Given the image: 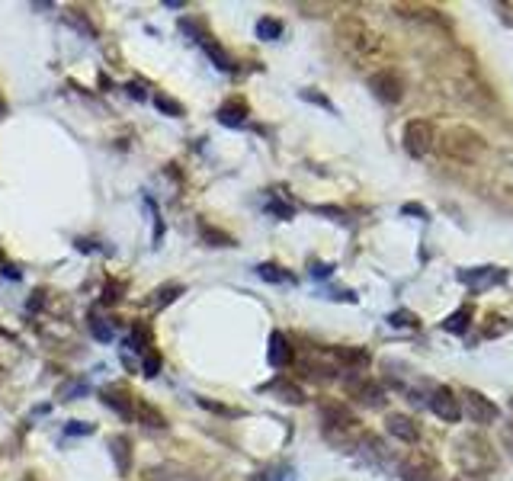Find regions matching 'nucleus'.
I'll list each match as a JSON object with an SVG mask.
<instances>
[{"label": "nucleus", "instance_id": "f257e3e1", "mask_svg": "<svg viewBox=\"0 0 513 481\" xmlns=\"http://www.w3.org/2000/svg\"><path fill=\"white\" fill-rule=\"evenodd\" d=\"M440 151L446 154V157H452V160L472 164V160H478L481 154L487 151V141H484V135H478L475 128H468V125H452V128H446V132H442Z\"/></svg>", "mask_w": 513, "mask_h": 481}, {"label": "nucleus", "instance_id": "f03ea898", "mask_svg": "<svg viewBox=\"0 0 513 481\" xmlns=\"http://www.w3.org/2000/svg\"><path fill=\"white\" fill-rule=\"evenodd\" d=\"M455 459H459V465L468 475H484L497 465V455H494L491 443L478 433H462L455 440Z\"/></svg>", "mask_w": 513, "mask_h": 481}, {"label": "nucleus", "instance_id": "7ed1b4c3", "mask_svg": "<svg viewBox=\"0 0 513 481\" xmlns=\"http://www.w3.org/2000/svg\"><path fill=\"white\" fill-rule=\"evenodd\" d=\"M436 145V132L427 119H410L404 125V151L410 154L414 160H423Z\"/></svg>", "mask_w": 513, "mask_h": 481}, {"label": "nucleus", "instance_id": "20e7f679", "mask_svg": "<svg viewBox=\"0 0 513 481\" xmlns=\"http://www.w3.org/2000/svg\"><path fill=\"white\" fill-rule=\"evenodd\" d=\"M462 414H468V420L478 423V427H491V423L500 420V408L491 401L487 395H481V391L475 388H465L462 391Z\"/></svg>", "mask_w": 513, "mask_h": 481}, {"label": "nucleus", "instance_id": "39448f33", "mask_svg": "<svg viewBox=\"0 0 513 481\" xmlns=\"http://www.w3.org/2000/svg\"><path fill=\"white\" fill-rule=\"evenodd\" d=\"M343 388H346V395H350L353 401H359L363 408H382L385 404L382 385H375V378L363 376V372H350V376L343 378Z\"/></svg>", "mask_w": 513, "mask_h": 481}, {"label": "nucleus", "instance_id": "423d86ee", "mask_svg": "<svg viewBox=\"0 0 513 481\" xmlns=\"http://www.w3.org/2000/svg\"><path fill=\"white\" fill-rule=\"evenodd\" d=\"M369 90L385 103V106H395V103L404 100V81H401V74L391 71V68L375 71V74L369 77Z\"/></svg>", "mask_w": 513, "mask_h": 481}, {"label": "nucleus", "instance_id": "0eeeda50", "mask_svg": "<svg viewBox=\"0 0 513 481\" xmlns=\"http://www.w3.org/2000/svg\"><path fill=\"white\" fill-rule=\"evenodd\" d=\"M507 276H510V269H500V267H468V269H459L455 279L462 286H468L472 292H484V289L507 282Z\"/></svg>", "mask_w": 513, "mask_h": 481}, {"label": "nucleus", "instance_id": "6e6552de", "mask_svg": "<svg viewBox=\"0 0 513 481\" xmlns=\"http://www.w3.org/2000/svg\"><path fill=\"white\" fill-rule=\"evenodd\" d=\"M427 404H430V410H433L440 420H446V423L462 420V398L455 395L449 385H436V388L430 391Z\"/></svg>", "mask_w": 513, "mask_h": 481}, {"label": "nucleus", "instance_id": "1a4fd4ad", "mask_svg": "<svg viewBox=\"0 0 513 481\" xmlns=\"http://www.w3.org/2000/svg\"><path fill=\"white\" fill-rule=\"evenodd\" d=\"M340 36H346V42H350L359 55H375V51L382 48L378 32H372L369 26L359 23V19H343V23H340Z\"/></svg>", "mask_w": 513, "mask_h": 481}, {"label": "nucleus", "instance_id": "9d476101", "mask_svg": "<svg viewBox=\"0 0 513 481\" xmlns=\"http://www.w3.org/2000/svg\"><path fill=\"white\" fill-rule=\"evenodd\" d=\"M395 472H398V478H404V481H433L436 462L423 452H408L395 462Z\"/></svg>", "mask_w": 513, "mask_h": 481}, {"label": "nucleus", "instance_id": "9b49d317", "mask_svg": "<svg viewBox=\"0 0 513 481\" xmlns=\"http://www.w3.org/2000/svg\"><path fill=\"white\" fill-rule=\"evenodd\" d=\"M356 449L372 462V465H378V468H395V455H391V449L385 446L382 436H375V433H363V440H359V446H356Z\"/></svg>", "mask_w": 513, "mask_h": 481}, {"label": "nucleus", "instance_id": "f8f14e48", "mask_svg": "<svg viewBox=\"0 0 513 481\" xmlns=\"http://www.w3.org/2000/svg\"><path fill=\"white\" fill-rule=\"evenodd\" d=\"M103 404L113 408L122 420H132L135 417V398L125 385H109V388H103Z\"/></svg>", "mask_w": 513, "mask_h": 481}, {"label": "nucleus", "instance_id": "ddd939ff", "mask_svg": "<svg viewBox=\"0 0 513 481\" xmlns=\"http://www.w3.org/2000/svg\"><path fill=\"white\" fill-rule=\"evenodd\" d=\"M331 359L346 372H366L369 369V353L359 350V346H333Z\"/></svg>", "mask_w": 513, "mask_h": 481}, {"label": "nucleus", "instance_id": "4468645a", "mask_svg": "<svg viewBox=\"0 0 513 481\" xmlns=\"http://www.w3.org/2000/svg\"><path fill=\"white\" fill-rule=\"evenodd\" d=\"M385 430H388L395 440H401L404 446H414V443L420 440V427H417L408 414H388L385 417Z\"/></svg>", "mask_w": 513, "mask_h": 481}, {"label": "nucleus", "instance_id": "2eb2a0df", "mask_svg": "<svg viewBox=\"0 0 513 481\" xmlns=\"http://www.w3.org/2000/svg\"><path fill=\"white\" fill-rule=\"evenodd\" d=\"M266 359H269V366H273V369H286V366H292L295 353H292V346H289V340H286V333H282V331L269 333Z\"/></svg>", "mask_w": 513, "mask_h": 481}, {"label": "nucleus", "instance_id": "dca6fc26", "mask_svg": "<svg viewBox=\"0 0 513 481\" xmlns=\"http://www.w3.org/2000/svg\"><path fill=\"white\" fill-rule=\"evenodd\" d=\"M215 115H218V122H222V125L237 128V125H244V122H247L250 106H247V100H244V96H231L228 103H222V106H218Z\"/></svg>", "mask_w": 513, "mask_h": 481}, {"label": "nucleus", "instance_id": "f3484780", "mask_svg": "<svg viewBox=\"0 0 513 481\" xmlns=\"http://www.w3.org/2000/svg\"><path fill=\"white\" fill-rule=\"evenodd\" d=\"M301 372H305L311 382H333L340 366L333 363V359H301Z\"/></svg>", "mask_w": 513, "mask_h": 481}, {"label": "nucleus", "instance_id": "a211bd4d", "mask_svg": "<svg viewBox=\"0 0 513 481\" xmlns=\"http://www.w3.org/2000/svg\"><path fill=\"white\" fill-rule=\"evenodd\" d=\"M260 391H273V395H279V401H286V404H301L305 401V391H301L295 382H289V378H273V382L263 385Z\"/></svg>", "mask_w": 513, "mask_h": 481}, {"label": "nucleus", "instance_id": "6ab92c4d", "mask_svg": "<svg viewBox=\"0 0 513 481\" xmlns=\"http://www.w3.org/2000/svg\"><path fill=\"white\" fill-rule=\"evenodd\" d=\"M472 318H475L472 305H462V308H455V311L449 314L446 321H442V331H449V333H465L468 327H472Z\"/></svg>", "mask_w": 513, "mask_h": 481}, {"label": "nucleus", "instance_id": "aec40b11", "mask_svg": "<svg viewBox=\"0 0 513 481\" xmlns=\"http://www.w3.org/2000/svg\"><path fill=\"white\" fill-rule=\"evenodd\" d=\"M135 417H138L145 427H154V430H164L167 427V417L160 414L157 408H151L147 401H135Z\"/></svg>", "mask_w": 513, "mask_h": 481}, {"label": "nucleus", "instance_id": "412c9836", "mask_svg": "<svg viewBox=\"0 0 513 481\" xmlns=\"http://www.w3.org/2000/svg\"><path fill=\"white\" fill-rule=\"evenodd\" d=\"M202 48H205V55H209L212 61H215V68H218V71H234V68H237V64L231 61V55H228V51H224L218 42H212L209 36L202 38Z\"/></svg>", "mask_w": 513, "mask_h": 481}, {"label": "nucleus", "instance_id": "4be33fe9", "mask_svg": "<svg viewBox=\"0 0 513 481\" xmlns=\"http://www.w3.org/2000/svg\"><path fill=\"white\" fill-rule=\"evenodd\" d=\"M256 273H260V279L279 282V286H286V282H295V276L289 273V269H282L279 263H260V267H256Z\"/></svg>", "mask_w": 513, "mask_h": 481}, {"label": "nucleus", "instance_id": "5701e85b", "mask_svg": "<svg viewBox=\"0 0 513 481\" xmlns=\"http://www.w3.org/2000/svg\"><path fill=\"white\" fill-rule=\"evenodd\" d=\"M395 10H398V16H417V19H423V23L442 26L440 10H433V6H395Z\"/></svg>", "mask_w": 513, "mask_h": 481}, {"label": "nucleus", "instance_id": "b1692460", "mask_svg": "<svg viewBox=\"0 0 513 481\" xmlns=\"http://www.w3.org/2000/svg\"><path fill=\"white\" fill-rule=\"evenodd\" d=\"M199 231H202V241L205 244H212V247H234V237L231 234H224V231H218V228H212V224H199Z\"/></svg>", "mask_w": 513, "mask_h": 481}, {"label": "nucleus", "instance_id": "393cba45", "mask_svg": "<svg viewBox=\"0 0 513 481\" xmlns=\"http://www.w3.org/2000/svg\"><path fill=\"white\" fill-rule=\"evenodd\" d=\"M180 295H183V286H177V282H170V286H160V289H154V299H151V305L154 308H167L170 301H177Z\"/></svg>", "mask_w": 513, "mask_h": 481}, {"label": "nucleus", "instance_id": "a878e982", "mask_svg": "<svg viewBox=\"0 0 513 481\" xmlns=\"http://www.w3.org/2000/svg\"><path fill=\"white\" fill-rule=\"evenodd\" d=\"M109 452H113L119 472H128V436H113L109 440Z\"/></svg>", "mask_w": 513, "mask_h": 481}, {"label": "nucleus", "instance_id": "bb28decb", "mask_svg": "<svg viewBox=\"0 0 513 481\" xmlns=\"http://www.w3.org/2000/svg\"><path fill=\"white\" fill-rule=\"evenodd\" d=\"M388 324L391 327H404V331H417V327H420V318H417L414 311H408V308H398V311L388 314Z\"/></svg>", "mask_w": 513, "mask_h": 481}, {"label": "nucleus", "instance_id": "cd10ccee", "mask_svg": "<svg viewBox=\"0 0 513 481\" xmlns=\"http://www.w3.org/2000/svg\"><path fill=\"white\" fill-rule=\"evenodd\" d=\"M256 36H260L263 42H273V38L282 36V23L279 19H273V16H263L260 23H256Z\"/></svg>", "mask_w": 513, "mask_h": 481}, {"label": "nucleus", "instance_id": "c85d7f7f", "mask_svg": "<svg viewBox=\"0 0 513 481\" xmlns=\"http://www.w3.org/2000/svg\"><path fill=\"white\" fill-rule=\"evenodd\" d=\"M491 324H484V331H481V337H500V333H507V331H513V321L510 318H500V314H491Z\"/></svg>", "mask_w": 513, "mask_h": 481}, {"label": "nucleus", "instance_id": "c756f323", "mask_svg": "<svg viewBox=\"0 0 513 481\" xmlns=\"http://www.w3.org/2000/svg\"><path fill=\"white\" fill-rule=\"evenodd\" d=\"M128 346H132V350H138L141 356H145V353L151 350V333H147V327H145V324H135L132 337H128Z\"/></svg>", "mask_w": 513, "mask_h": 481}, {"label": "nucleus", "instance_id": "7c9ffc66", "mask_svg": "<svg viewBox=\"0 0 513 481\" xmlns=\"http://www.w3.org/2000/svg\"><path fill=\"white\" fill-rule=\"evenodd\" d=\"M154 106H157L160 113L173 115V119H180V115H183V106H180L173 96H167V93H157V96H154Z\"/></svg>", "mask_w": 513, "mask_h": 481}, {"label": "nucleus", "instance_id": "2f4dec72", "mask_svg": "<svg viewBox=\"0 0 513 481\" xmlns=\"http://www.w3.org/2000/svg\"><path fill=\"white\" fill-rule=\"evenodd\" d=\"M141 372H145L147 378H154L160 372V353L157 350H147L145 359H141Z\"/></svg>", "mask_w": 513, "mask_h": 481}, {"label": "nucleus", "instance_id": "473e14b6", "mask_svg": "<svg viewBox=\"0 0 513 481\" xmlns=\"http://www.w3.org/2000/svg\"><path fill=\"white\" fill-rule=\"evenodd\" d=\"M301 100H308V103H314V106H321V109H327V113H337L333 109V103L327 100L324 93H314V90H301Z\"/></svg>", "mask_w": 513, "mask_h": 481}, {"label": "nucleus", "instance_id": "72a5a7b5", "mask_svg": "<svg viewBox=\"0 0 513 481\" xmlns=\"http://www.w3.org/2000/svg\"><path fill=\"white\" fill-rule=\"evenodd\" d=\"M199 404H202L205 410H215V414H224V417H237V414H241V410H237V408H228V404L209 401V398H199Z\"/></svg>", "mask_w": 513, "mask_h": 481}, {"label": "nucleus", "instance_id": "f704fd0d", "mask_svg": "<svg viewBox=\"0 0 513 481\" xmlns=\"http://www.w3.org/2000/svg\"><path fill=\"white\" fill-rule=\"evenodd\" d=\"M266 212H273L276 218H292V215H295V209H292V205H289V202H279V199H276V196L269 199Z\"/></svg>", "mask_w": 513, "mask_h": 481}, {"label": "nucleus", "instance_id": "c9c22d12", "mask_svg": "<svg viewBox=\"0 0 513 481\" xmlns=\"http://www.w3.org/2000/svg\"><path fill=\"white\" fill-rule=\"evenodd\" d=\"M83 391H87V382H71L64 388H58V398L61 401H74V395H83Z\"/></svg>", "mask_w": 513, "mask_h": 481}, {"label": "nucleus", "instance_id": "e433bc0d", "mask_svg": "<svg viewBox=\"0 0 513 481\" xmlns=\"http://www.w3.org/2000/svg\"><path fill=\"white\" fill-rule=\"evenodd\" d=\"M90 331H93L96 340H103V343H106V340H113V327H103L100 318H90Z\"/></svg>", "mask_w": 513, "mask_h": 481}, {"label": "nucleus", "instance_id": "4c0bfd02", "mask_svg": "<svg viewBox=\"0 0 513 481\" xmlns=\"http://www.w3.org/2000/svg\"><path fill=\"white\" fill-rule=\"evenodd\" d=\"M401 215H414V218H430V212L423 209L420 202H408V205H401Z\"/></svg>", "mask_w": 513, "mask_h": 481}, {"label": "nucleus", "instance_id": "58836bf2", "mask_svg": "<svg viewBox=\"0 0 513 481\" xmlns=\"http://www.w3.org/2000/svg\"><path fill=\"white\" fill-rule=\"evenodd\" d=\"M333 273V263H311V276L314 279H327Z\"/></svg>", "mask_w": 513, "mask_h": 481}, {"label": "nucleus", "instance_id": "ea45409f", "mask_svg": "<svg viewBox=\"0 0 513 481\" xmlns=\"http://www.w3.org/2000/svg\"><path fill=\"white\" fill-rule=\"evenodd\" d=\"M119 282H106V289H103V301H119Z\"/></svg>", "mask_w": 513, "mask_h": 481}, {"label": "nucleus", "instance_id": "a19ab883", "mask_svg": "<svg viewBox=\"0 0 513 481\" xmlns=\"http://www.w3.org/2000/svg\"><path fill=\"white\" fill-rule=\"evenodd\" d=\"M314 212H318V215H333L337 222H343V209H333V205H318Z\"/></svg>", "mask_w": 513, "mask_h": 481}, {"label": "nucleus", "instance_id": "79ce46f5", "mask_svg": "<svg viewBox=\"0 0 513 481\" xmlns=\"http://www.w3.org/2000/svg\"><path fill=\"white\" fill-rule=\"evenodd\" d=\"M68 433H93V423H81V420H71Z\"/></svg>", "mask_w": 513, "mask_h": 481}, {"label": "nucleus", "instance_id": "37998d69", "mask_svg": "<svg viewBox=\"0 0 513 481\" xmlns=\"http://www.w3.org/2000/svg\"><path fill=\"white\" fill-rule=\"evenodd\" d=\"M500 440H504V446H507V452L513 455V423H504V436H500Z\"/></svg>", "mask_w": 513, "mask_h": 481}, {"label": "nucleus", "instance_id": "c03bdc74", "mask_svg": "<svg viewBox=\"0 0 513 481\" xmlns=\"http://www.w3.org/2000/svg\"><path fill=\"white\" fill-rule=\"evenodd\" d=\"M286 475H279V472H260V475H254V481H282Z\"/></svg>", "mask_w": 513, "mask_h": 481}, {"label": "nucleus", "instance_id": "a18cd8bd", "mask_svg": "<svg viewBox=\"0 0 513 481\" xmlns=\"http://www.w3.org/2000/svg\"><path fill=\"white\" fill-rule=\"evenodd\" d=\"M125 90H128V96H135V100H145V90H141V83H135V81H132Z\"/></svg>", "mask_w": 513, "mask_h": 481}, {"label": "nucleus", "instance_id": "49530a36", "mask_svg": "<svg viewBox=\"0 0 513 481\" xmlns=\"http://www.w3.org/2000/svg\"><path fill=\"white\" fill-rule=\"evenodd\" d=\"M449 481H481L478 475H468V472H462V475H452V478Z\"/></svg>", "mask_w": 513, "mask_h": 481}, {"label": "nucleus", "instance_id": "de8ad7c7", "mask_svg": "<svg viewBox=\"0 0 513 481\" xmlns=\"http://www.w3.org/2000/svg\"><path fill=\"white\" fill-rule=\"evenodd\" d=\"M4 113H6V103H4V96H0V119H4Z\"/></svg>", "mask_w": 513, "mask_h": 481}]
</instances>
